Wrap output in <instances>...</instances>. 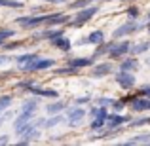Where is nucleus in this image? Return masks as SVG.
Masks as SVG:
<instances>
[{
    "mask_svg": "<svg viewBox=\"0 0 150 146\" xmlns=\"http://www.w3.org/2000/svg\"><path fill=\"white\" fill-rule=\"evenodd\" d=\"M8 142V137H0V144H6Z\"/></svg>",
    "mask_w": 150,
    "mask_h": 146,
    "instance_id": "40",
    "label": "nucleus"
},
{
    "mask_svg": "<svg viewBox=\"0 0 150 146\" xmlns=\"http://www.w3.org/2000/svg\"><path fill=\"white\" fill-rule=\"evenodd\" d=\"M129 46H131V42H114L112 46H110L108 49V57L110 59H122L124 55L129 53Z\"/></svg>",
    "mask_w": 150,
    "mask_h": 146,
    "instance_id": "5",
    "label": "nucleus"
},
{
    "mask_svg": "<svg viewBox=\"0 0 150 146\" xmlns=\"http://www.w3.org/2000/svg\"><path fill=\"white\" fill-rule=\"evenodd\" d=\"M110 46H112V44H105V42H101V44H97V49H95V53H93L91 57H101L103 53H108Z\"/></svg>",
    "mask_w": 150,
    "mask_h": 146,
    "instance_id": "27",
    "label": "nucleus"
},
{
    "mask_svg": "<svg viewBox=\"0 0 150 146\" xmlns=\"http://www.w3.org/2000/svg\"><path fill=\"white\" fill-rule=\"evenodd\" d=\"M19 42H11V44H6V49H15V48H19Z\"/></svg>",
    "mask_w": 150,
    "mask_h": 146,
    "instance_id": "37",
    "label": "nucleus"
},
{
    "mask_svg": "<svg viewBox=\"0 0 150 146\" xmlns=\"http://www.w3.org/2000/svg\"><path fill=\"white\" fill-rule=\"evenodd\" d=\"M38 110V101L36 99H30V101H25L21 106V112H29V114H36Z\"/></svg>",
    "mask_w": 150,
    "mask_h": 146,
    "instance_id": "22",
    "label": "nucleus"
},
{
    "mask_svg": "<svg viewBox=\"0 0 150 146\" xmlns=\"http://www.w3.org/2000/svg\"><path fill=\"white\" fill-rule=\"evenodd\" d=\"M88 44V38H80V40L76 42V46H86Z\"/></svg>",
    "mask_w": 150,
    "mask_h": 146,
    "instance_id": "39",
    "label": "nucleus"
},
{
    "mask_svg": "<svg viewBox=\"0 0 150 146\" xmlns=\"http://www.w3.org/2000/svg\"><path fill=\"white\" fill-rule=\"evenodd\" d=\"M48 15L50 13H44V15H25V17H17V25L23 27V29H36L40 25H46L48 21Z\"/></svg>",
    "mask_w": 150,
    "mask_h": 146,
    "instance_id": "4",
    "label": "nucleus"
},
{
    "mask_svg": "<svg viewBox=\"0 0 150 146\" xmlns=\"http://www.w3.org/2000/svg\"><path fill=\"white\" fill-rule=\"evenodd\" d=\"M55 74H61V76H74V74H78V68H72V66L67 65L65 68H57Z\"/></svg>",
    "mask_w": 150,
    "mask_h": 146,
    "instance_id": "28",
    "label": "nucleus"
},
{
    "mask_svg": "<svg viewBox=\"0 0 150 146\" xmlns=\"http://www.w3.org/2000/svg\"><path fill=\"white\" fill-rule=\"evenodd\" d=\"M88 44H91V46H97V44H101V42H105V32L103 30H91V32L88 34Z\"/></svg>",
    "mask_w": 150,
    "mask_h": 146,
    "instance_id": "19",
    "label": "nucleus"
},
{
    "mask_svg": "<svg viewBox=\"0 0 150 146\" xmlns=\"http://www.w3.org/2000/svg\"><path fill=\"white\" fill-rule=\"evenodd\" d=\"M50 44L53 46V48H57V49H61V51H70L72 49V42L69 40V38L65 36V34H57V36H53V38H50Z\"/></svg>",
    "mask_w": 150,
    "mask_h": 146,
    "instance_id": "9",
    "label": "nucleus"
},
{
    "mask_svg": "<svg viewBox=\"0 0 150 146\" xmlns=\"http://www.w3.org/2000/svg\"><path fill=\"white\" fill-rule=\"evenodd\" d=\"M146 25H148V34H150V23H146Z\"/></svg>",
    "mask_w": 150,
    "mask_h": 146,
    "instance_id": "43",
    "label": "nucleus"
},
{
    "mask_svg": "<svg viewBox=\"0 0 150 146\" xmlns=\"http://www.w3.org/2000/svg\"><path fill=\"white\" fill-rule=\"evenodd\" d=\"M97 11H99V8L93 6V4H89V6H86V8H80V11L74 15V19H69V25L70 27H82V25H86V23H88L89 19L97 13Z\"/></svg>",
    "mask_w": 150,
    "mask_h": 146,
    "instance_id": "2",
    "label": "nucleus"
},
{
    "mask_svg": "<svg viewBox=\"0 0 150 146\" xmlns=\"http://www.w3.org/2000/svg\"><path fill=\"white\" fill-rule=\"evenodd\" d=\"M55 65H57V59H50V57H40V55H36V57H34L30 63H27L21 70L23 72H36V70L53 68Z\"/></svg>",
    "mask_w": 150,
    "mask_h": 146,
    "instance_id": "1",
    "label": "nucleus"
},
{
    "mask_svg": "<svg viewBox=\"0 0 150 146\" xmlns=\"http://www.w3.org/2000/svg\"><path fill=\"white\" fill-rule=\"evenodd\" d=\"M139 93L143 97H150V85H143V87L139 89Z\"/></svg>",
    "mask_w": 150,
    "mask_h": 146,
    "instance_id": "34",
    "label": "nucleus"
},
{
    "mask_svg": "<svg viewBox=\"0 0 150 146\" xmlns=\"http://www.w3.org/2000/svg\"><path fill=\"white\" fill-rule=\"evenodd\" d=\"M34 118V114H29V112H19V116L15 118V121H13V129H15V133H19L23 127H25L27 123H29L30 120Z\"/></svg>",
    "mask_w": 150,
    "mask_h": 146,
    "instance_id": "13",
    "label": "nucleus"
},
{
    "mask_svg": "<svg viewBox=\"0 0 150 146\" xmlns=\"http://www.w3.org/2000/svg\"><path fill=\"white\" fill-rule=\"evenodd\" d=\"M69 15L65 13H50L48 15V21H46V25L48 27H59V25H65V23H69Z\"/></svg>",
    "mask_w": 150,
    "mask_h": 146,
    "instance_id": "14",
    "label": "nucleus"
},
{
    "mask_svg": "<svg viewBox=\"0 0 150 146\" xmlns=\"http://www.w3.org/2000/svg\"><path fill=\"white\" fill-rule=\"evenodd\" d=\"M13 34H15V32H13L11 29H4V30H0V46H4V42H6L8 38H11Z\"/></svg>",
    "mask_w": 150,
    "mask_h": 146,
    "instance_id": "30",
    "label": "nucleus"
},
{
    "mask_svg": "<svg viewBox=\"0 0 150 146\" xmlns=\"http://www.w3.org/2000/svg\"><path fill=\"white\" fill-rule=\"evenodd\" d=\"M127 2H133V0H127Z\"/></svg>",
    "mask_w": 150,
    "mask_h": 146,
    "instance_id": "44",
    "label": "nucleus"
},
{
    "mask_svg": "<svg viewBox=\"0 0 150 146\" xmlns=\"http://www.w3.org/2000/svg\"><path fill=\"white\" fill-rule=\"evenodd\" d=\"M112 72V65L110 63H101V65H97L95 68H93V76L95 78H105L106 74Z\"/></svg>",
    "mask_w": 150,
    "mask_h": 146,
    "instance_id": "18",
    "label": "nucleus"
},
{
    "mask_svg": "<svg viewBox=\"0 0 150 146\" xmlns=\"http://www.w3.org/2000/svg\"><path fill=\"white\" fill-rule=\"evenodd\" d=\"M129 121V118L127 116H122V114H108L106 116V121H105V125L106 127H110V129H120L122 125H125Z\"/></svg>",
    "mask_w": 150,
    "mask_h": 146,
    "instance_id": "8",
    "label": "nucleus"
},
{
    "mask_svg": "<svg viewBox=\"0 0 150 146\" xmlns=\"http://www.w3.org/2000/svg\"><path fill=\"white\" fill-rule=\"evenodd\" d=\"M30 93H34V95H40V97H50V99H55L57 97V91L55 89H48V87H38L36 84L33 85V87L29 89Z\"/></svg>",
    "mask_w": 150,
    "mask_h": 146,
    "instance_id": "15",
    "label": "nucleus"
},
{
    "mask_svg": "<svg viewBox=\"0 0 150 146\" xmlns=\"http://www.w3.org/2000/svg\"><path fill=\"white\" fill-rule=\"evenodd\" d=\"M67 118H69V125H76L86 118V110L80 108V106H72L67 114Z\"/></svg>",
    "mask_w": 150,
    "mask_h": 146,
    "instance_id": "11",
    "label": "nucleus"
},
{
    "mask_svg": "<svg viewBox=\"0 0 150 146\" xmlns=\"http://www.w3.org/2000/svg\"><path fill=\"white\" fill-rule=\"evenodd\" d=\"M93 2H95V0H74V2H69V6L72 8V10H80V8H86Z\"/></svg>",
    "mask_w": 150,
    "mask_h": 146,
    "instance_id": "26",
    "label": "nucleus"
},
{
    "mask_svg": "<svg viewBox=\"0 0 150 146\" xmlns=\"http://www.w3.org/2000/svg\"><path fill=\"white\" fill-rule=\"evenodd\" d=\"M112 101H114V99H110V97H103V99H99L97 104H99V106H108V104H112Z\"/></svg>",
    "mask_w": 150,
    "mask_h": 146,
    "instance_id": "33",
    "label": "nucleus"
},
{
    "mask_svg": "<svg viewBox=\"0 0 150 146\" xmlns=\"http://www.w3.org/2000/svg\"><path fill=\"white\" fill-rule=\"evenodd\" d=\"M34 57H36V53H23V55H19V57H15V61H17L19 68H23V66H25L27 63H30Z\"/></svg>",
    "mask_w": 150,
    "mask_h": 146,
    "instance_id": "24",
    "label": "nucleus"
},
{
    "mask_svg": "<svg viewBox=\"0 0 150 146\" xmlns=\"http://www.w3.org/2000/svg\"><path fill=\"white\" fill-rule=\"evenodd\" d=\"M124 144H127V146H133V144H150V133L146 135H137V137H133V139H129V140H125Z\"/></svg>",
    "mask_w": 150,
    "mask_h": 146,
    "instance_id": "21",
    "label": "nucleus"
},
{
    "mask_svg": "<svg viewBox=\"0 0 150 146\" xmlns=\"http://www.w3.org/2000/svg\"><path fill=\"white\" fill-rule=\"evenodd\" d=\"M42 2H48V4H65L69 0H42Z\"/></svg>",
    "mask_w": 150,
    "mask_h": 146,
    "instance_id": "38",
    "label": "nucleus"
},
{
    "mask_svg": "<svg viewBox=\"0 0 150 146\" xmlns=\"http://www.w3.org/2000/svg\"><path fill=\"white\" fill-rule=\"evenodd\" d=\"M148 49H150V40H146V42H139V44L129 46V53H131L133 57H137V55H143L144 51H148Z\"/></svg>",
    "mask_w": 150,
    "mask_h": 146,
    "instance_id": "17",
    "label": "nucleus"
},
{
    "mask_svg": "<svg viewBox=\"0 0 150 146\" xmlns=\"http://www.w3.org/2000/svg\"><path fill=\"white\" fill-rule=\"evenodd\" d=\"M93 63H95V57H72L69 59V66H72V68H86V66H91Z\"/></svg>",
    "mask_w": 150,
    "mask_h": 146,
    "instance_id": "12",
    "label": "nucleus"
},
{
    "mask_svg": "<svg viewBox=\"0 0 150 146\" xmlns=\"http://www.w3.org/2000/svg\"><path fill=\"white\" fill-rule=\"evenodd\" d=\"M0 114H2V110H0Z\"/></svg>",
    "mask_w": 150,
    "mask_h": 146,
    "instance_id": "45",
    "label": "nucleus"
},
{
    "mask_svg": "<svg viewBox=\"0 0 150 146\" xmlns=\"http://www.w3.org/2000/svg\"><path fill=\"white\" fill-rule=\"evenodd\" d=\"M129 102H131L129 106H131L133 112H146V110H150V97H143V95L133 97Z\"/></svg>",
    "mask_w": 150,
    "mask_h": 146,
    "instance_id": "10",
    "label": "nucleus"
},
{
    "mask_svg": "<svg viewBox=\"0 0 150 146\" xmlns=\"http://www.w3.org/2000/svg\"><path fill=\"white\" fill-rule=\"evenodd\" d=\"M67 108V104L63 101H57V102H51V104L46 106V112L48 114H59V112H63V110Z\"/></svg>",
    "mask_w": 150,
    "mask_h": 146,
    "instance_id": "23",
    "label": "nucleus"
},
{
    "mask_svg": "<svg viewBox=\"0 0 150 146\" xmlns=\"http://www.w3.org/2000/svg\"><path fill=\"white\" fill-rule=\"evenodd\" d=\"M63 120H65V118H63V114H61V112H59V114H51V118L44 120V129H51V127H55V125H59Z\"/></svg>",
    "mask_w": 150,
    "mask_h": 146,
    "instance_id": "20",
    "label": "nucleus"
},
{
    "mask_svg": "<svg viewBox=\"0 0 150 146\" xmlns=\"http://www.w3.org/2000/svg\"><path fill=\"white\" fill-rule=\"evenodd\" d=\"M11 101H13V99H11V95H2L0 97V110H8L11 106Z\"/></svg>",
    "mask_w": 150,
    "mask_h": 146,
    "instance_id": "29",
    "label": "nucleus"
},
{
    "mask_svg": "<svg viewBox=\"0 0 150 146\" xmlns=\"http://www.w3.org/2000/svg\"><path fill=\"white\" fill-rule=\"evenodd\" d=\"M139 68V59H135L131 55L129 59H124V61L120 63V70H127V72H135V70Z\"/></svg>",
    "mask_w": 150,
    "mask_h": 146,
    "instance_id": "16",
    "label": "nucleus"
},
{
    "mask_svg": "<svg viewBox=\"0 0 150 146\" xmlns=\"http://www.w3.org/2000/svg\"><path fill=\"white\" fill-rule=\"evenodd\" d=\"M129 127H143V125H150V116H144V118H139V120H131L127 121Z\"/></svg>",
    "mask_w": 150,
    "mask_h": 146,
    "instance_id": "25",
    "label": "nucleus"
},
{
    "mask_svg": "<svg viewBox=\"0 0 150 146\" xmlns=\"http://www.w3.org/2000/svg\"><path fill=\"white\" fill-rule=\"evenodd\" d=\"M11 61V57L10 55H0V66L2 65H6V63H10Z\"/></svg>",
    "mask_w": 150,
    "mask_h": 146,
    "instance_id": "35",
    "label": "nucleus"
},
{
    "mask_svg": "<svg viewBox=\"0 0 150 146\" xmlns=\"http://www.w3.org/2000/svg\"><path fill=\"white\" fill-rule=\"evenodd\" d=\"M110 106H112V108L116 110V112H120V110L125 106V101H122V99H114V101H112V104H110Z\"/></svg>",
    "mask_w": 150,
    "mask_h": 146,
    "instance_id": "32",
    "label": "nucleus"
},
{
    "mask_svg": "<svg viewBox=\"0 0 150 146\" xmlns=\"http://www.w3.org/2000/svg\"><path fill=\"white\" fill-rule=\"evenodd\" d=\"M114 80L118 82V85H120L122 89H131L137 82L135 76H133V72H127V70H120V72L114 76Z\"/></svg>",
    "mask_w": 150,
    "mask_h": 146,
    "instance_id": "6",
    "label": "nucleus"
},
{
    "mask_svg": "<svg viewBox=\"0 0 150 146\" xmlns=\"http://www.w3.org/2000/svg\"><path fill=\"white\" fill-rule=\"evenodd\" d=\"M146 23H150V11H148V19H146Z\"/></svg>",
    "mask_w": 150,
    "mask_h": 146,
    "instance_id": "41",
    "label": "nucleus"
},
{
    "mask_svg": "<svg viewBox=\"0 0 150 146\" xmlns=\"http://www.w3.org/2000/svg\"><path fill=\"white\" fill-rule=\"evenodd\" d=\"M141 27H143V25L137 23V19H129L127 23H124V25H120L118 29L112 30V38L118 40V38H124V36H131V34H135Z\"/></svg>",
    "mask_w": 150,
    "mask_h": 146,
    "instance_id": "3",
    "label": "nucleus"
},
{
    "mask_svg": "<svg viewBox=\"0 0 150 146\" xmlns=\"http://www.w3.org/2000/svg\"><path fill=\"white\" fill-rule=\"evenodd\" d=\"M106 116H108V112H106V106H99V108H97V112L93 114V121L89 123V127H91L93 131H97V129L105 127Z\"/></svg>",
    "mask_w": 150,
    "mask_h": 146,
    "instance_id": "7",
    "label": "nucleus"
},
{
    "mask_svg": "<svg viewBox=\"0 0 150 146\" xmlns=\"http://www.w3.org/2000/svg\"><path fill=\"white\" fill-rule=\"evenodd\" d=\"M125 13H127L129 19H137V17H139V8H137V6H129L127 10H125Z\"/></svg>",
    "mask_w": 150,
    "mask_h": 146,
    "instance_id": "31",
    "label": "nucleus"
},
{
    "mask_svg": "<svg viewBox=\"0 0 150 146\" xmlns=\"http://www.w3.org/2000/svg\"><path fill=\"white\" fill-rule=\"evenodd\" d=\"M146 65H148V66H150V57H148V59H146Z\"/></svg>",
    "mask_w": 150,
    "mask_h": 146,
    "instance_id": "42",
    "label": "nucleus"
},
{
    "mask_svg": "<svg viewBox=\"0 0 150 146\" xmlns=\"http://www.w3.org/2000/svg\"><path fill=\"white\" fill-rule=\"evenodd\" d=\"M89 95H84V97H80V99H76V104H82V102H89Z\"/></svg>",
    "mask_w": 150,
    "mask_h": 146,
    "instance_id": "36",
    "label": "nucleus"
}]
</instances>
